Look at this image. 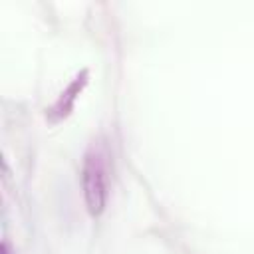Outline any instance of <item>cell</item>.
<instances>
[{
  "mask_svg": "<svg viewBox=\"0 0 254 254\" xmlns=\"http://www.w3.org/2000/svg\"><path fill=\"white\" fill-rule=\"evenodd\" d=\"M81 190L87 212L93 218L101 216L109 198V157L101 143H93L83 155Z\"/></svg>",
  "mask_w": 254,
  "mask_h": 254,
  "instance_id": "6da1fadb",
  "label": "cell"
},
{
  "mask_svg": "<svg viewBox=\"0 0 254 254\" xmlns=\"http://www.w3.org/2000/svg\"><path fill=\"white\" fill-rule=\"evenodd\" d=\"M2 254H12V250H10V242H8V240L2 242Z\"/></svg>",
  "mask_w": 254,
  "mask_h": 254,
  "instance_id": "3957f363",
  "label": "cell"
},
{
  "mask_svg": "<svg viewBox=\"0 0 254 254\" xmlns=\"http://www.w3.org/2000/svg\"><path fill=\"white\" fill-rule=\"evenodd\" d=\"M87 83V71H81L79 75H75L71 79V83L65 87V91L60 93V97L56 99V103L48 109V117L52 121H58V119H64L71 109H73V103L77 99V95L81 93V89L85 87Z\"/></svg>",
  "mask_w": 254,
  "mask_h": 254,
  "instance_id": "7a4b0ae2",
  "label": "cell"
}]
</instances>
